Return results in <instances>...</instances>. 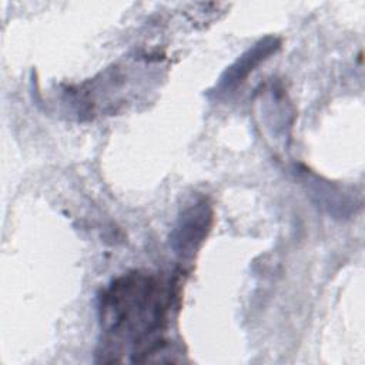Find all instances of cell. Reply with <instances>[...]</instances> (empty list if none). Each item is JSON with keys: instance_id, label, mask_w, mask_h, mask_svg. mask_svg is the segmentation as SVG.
Returning <instances> with one entry per match:
<instances>
[{"instance_id": "6da1fadb", "label": "cell", "mask_w": 365, "mask_h": 365, "mask_svg": "<svg viewBox=\"0 0 365 365\" xmlns=\"http://www.w3.org/2000/svg\"><path fill=\"white\" fill-rule=\"evenodd\" d=\"M153 277L130 274L117 279L101 298L104 325L113 331H127L144 349L151 354L160 341L155 334L164 328L167 301Z\"/></svg>"}, {"instance_id": "7a4b0ae2", "label": "cell", "mask_w": 365, "mask_h": 365, "mask_svg": "<svg viewBox=\"0 0 365 365\" xmlns=\"http://www.w3.org/2000/svg\"><path fill=\"white\" fill-rule=\"evenodd\" d=\"M211 222L212 210L207 201L190 205L182 211L170 235L173 250L181 257H191L207 237Z\"/></svg>"}, {"instance_id": "3957f363", "label": "cell", "mask_w": 365, "mask_h": 365, "mask_svg": "<svg viewBox=\"0 0 365 365\" xmlns=\"http://www.w3.org/2000/svg\"><path fill=\"white\" fill-rule=\"evenodd\" d=\"M279 47V41L275 37H265L255 43L251 48H248L238 60L231 64L225 73L221 76L215 93H228V90L235 88L238 84L244 81V78L255 70L258 64L267 60L272 53H275Z\"/></svg>"}]
</instances>
